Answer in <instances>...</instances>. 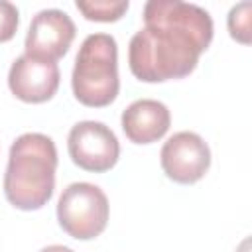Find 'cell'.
Masks as SVG:
<instances>
[{
	"label": "cell",
	"instance_id": "1",
	"mask_svg": "<svg viewBox=\"0 0 252 252\" xmlns=\"http://www.w3.org/2000/svg\"><path fill=\"white\" fill-rule=\"evenodd\" d=\"M213 41V20L197 4L150 0L144 6V28L128 45V63L136 79L161 83L187 77Z\"/></svg>",
	"mask_w": 252,
	"mask_h": 252
},
{
	"label": "cell",
	"instance_id": "2",
	"mask_svg": "<svg viewBox=\"0 0 252 252\" xmlns=\"http://www.w3.org/2000/svg\"><path fill=\"white\" fill-rule=\"evenodd\" d=\"M57 150L49 136L28 132L16 138L8 154L4 195L16 209H41L53 195Z\"/></svg>",
	"mask_w": 252,
	"mask_h": 252
},
{
	"label": "cell",
	"instance_id": "3",
	"mask_svg": "<svg viewBox=\"0 0 252 252\" xmlns=\"http://www.w3.org/2000/svg\"><path fill=\"white\" fill-rule=\"evenodd\" d=\"M73 94L85 106L110 104L120 89L118 45L110 33H91L83 39L71 75Z\"/></svg>",
	"mask_w": 252,
	"mask_h": 252
},
{
	"label": "cell",
	"instance_id": "4",
	"mask_svg": "<svg viewBox=\"0 0 252 252\" xmlns=\"http://www.w3.org/2000/svg\"><path fill=\"white\" fill-rule=\"evenodd\" d=\"M108 211L110 207L104 191L87 181L67 185L57 203L61 228L77 240H91L98 236L106 228Z\"/></svg>",
	"mask_w": 252,
	"mask_h": 252
},
{
	"label": "cell",
	"instance_id": "5",
	"mask_svg": "<svg viewBox=\"0 0 252 252\" xmlns=\"http://www.w3.org/2000/svg\"><path fill=\"white\" fill-rule=\"evenodd\" d=\"M67 148L75 165L94 173H102L114 167L120 156L116 134L106 124L96 120L77 122L69 132Z\"/></svg>",
	"mask_w": 252,
	"mask_h": 252
},
{
	"label": "cell",
	"instance_id": "6",
	"mask_svg": "<svg viewBox=\"0 0 252 252\" xmlns=\"http://www.w3.org/2000/svg\"><path fill=\"white\" fill-rule=\"evenodd\" d=\"M159 161L163 173L177 183L199 181L211 165V150L195 132H177L161 146Z\"/></svg>",
	"mask_w": 252,
	"mask_h": 252
},
{
	"label": "cell",
	"instance_id": "7",
	"mask_svg": "<svg viewBox=\"0 0 252 252\" xmlns=\"http://www.w3.org/2000/svg\"><path fill=\"white\" fill-rule=\"evenodd\" d=\"M75 39V24L67 12L57 8L41 10L33 16L26 35V55L45 61L63 57Z\"/></svg>",
	"mask_w": 252,
	"mask_h": 252
},
{
	"label": "cell",
	"instance_id": "8",
	"mask_svg": "<svg viewBox=\"0 0 252 252\" xmlns=\"http://www.w3.org/2000/svg\"><path fill=\"white\" fill-rule=\"evenodd\" d=\"M12 94L24 102H45L59 89V67L55 61L20 55L8 71Z\"/></svg>",
	"mask_w": 252,
	"mask_h": 252
},
{
	"label": "cell",
	"instance_id": "9",
	"mask_svg": "<svg viewBox=\"0 0 252 252\" xmlns=\"http://www.w3.org/2000/svg\"><path fill=\"white\" fill-rule=\"evenodd\" d=\"M171 124L167 106L154 98L134 100L122 112V130L134 144H152L165 136Z\"/></svg>",
	"mask_w": 252,
	"mask_h": 252
},
{
	"label": "cell",
	"instance_id": "10",
	"mask_svg": "<svg viewBox=\"0 0 252 252\" xmlns=\"http://www.w3.org/2000/svg\"><path fill=\"white\" fill-rule=\"evenodd\" d=\"M77 10L87 20L116 22L128 10V0H91V2H79L77 0Z\"/></svg>",
	"mask_w": 252,
	"mask_h": 252
},
{
	"label": "cell",
	"instance_id": "11",
	"mask_svg": "<svg viewBox=\"0 0 252 252\" xmlns=\"http://www.w3.org/2000/svg\"><path fill=\"white\" fill-rule=\"evenodd\" d=\"M250 2H240L230 8L228 12V32L230 35L240 43H250Z\"/></svg>",
	"mask_w": 252,
	"mask_h": 252
},
{
	"label": "cell",
	"instance_id": "12",
	"mask_svg": "<svg viewBox=\"0 0 252 252\" xmlns=\"http://www.w3.org/2000/svg\"><path fill=\"white\" fill-rule=\"evenodd\" d=\"M18 22H20L18 8L12 2L0 0V43L14 37L18 30Z\"/></svg>",
	"mask_w": 252,
	"mask_h": 252
},
{
	"label": "cell",
	"instance_id": "13",
	"mask_svg": "<svg viewBox=\"0 0 252 252\" xmlns=\"http://www.w3.org/2000/svg\"><path fill=\"white\" fill-rule=\"evenodd\" d=\"M39 252H75V250H71V248H67V246H63V244H51V246L41 248Z\"/></svg>",
	"mask_w": 252,
	"mask_h": 252
}]
</instances>
